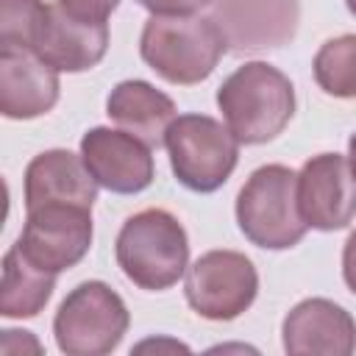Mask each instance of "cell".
<instances>
[{
	"mask_svg": "<svg viewBox=\"0 0 356 356\" xmlns=\"http://www.w3.org/2000/svg\"><path fill=\"white\" fill-rule=\"evenodd\" d=\"M131 325L125 300L106 281L78 284L53 317V337L67 356H106Z\"/></svg>",
	"mask_w": 356,
	"mask_h": 356,
	"instance_id": "5",
	"label": "cell"
},
{
	"mask_svg": "<svg viewBox=\"0 0 356 356\" xmlns=\"http://www.w3.org/2000/svg\"><path fill=\"white\" fill-rule=\"evenodd\" d=\"M342 278L348 289L356 295V231H350L345 248H342Z\"/></svg>",
	"mask_w": 356,
	"mask_h": 356,
	"instance_id": "22",
	"label": "cell"
},
{
	"mask_svg": "<svg viewBox=\"0 0 356 356\" xmlns=\"http://www.w3.org/2000/svg\"><path fill=\"white\" fill-rule=\"evenodd\" d=\"M312 70L325 95L339 100L356 97V33H342L323 42Z\"/></svg>",
	"mask_w": 356,
	"mask_h": 356,
	"instance_id": "18",
	"label": "cell"
},
{
	"mask_svg": "<svg viewBox=\"0 0 356 356\" xmlns=\"http://www.w3.org/2000/svg\"><path fill=\"white\" fill-rule=\"evenodd\" d=\"M142 8L159 17H178V14H195L203 6H211V0H136Z\"/></svg>",
	"mask_w": 356,
	"mask_h": 356,
	"instance_id": "21",
	"label": "cell"
},
{
	"mask_svg": "<svg viewBox=\"0 0 356 356\" xmlns=\"http://www.w3.org/2000/svg\"><path fill=\"white\" fill-rule=\"evenodd\" d=\"M259 292V273L239 250H209L186 267V303L206 320L228 323L248 312Z\"/></svg>",
	"mask_w": 356,
	"mask_h": 356,
	"instance_id": "7",
	"label": "cell"
},
{
	"mask_svg": "<svg viewBox=\"0 0 356 356\" xmlns=\"http://www.w3.org/2000/svg\"><path fill=\"white\" fill-rule=\"evenodd\" d=\"M106 114L122 131L134 134L136 139H142L147 147H156V150L164 145V136L178 117L172 97L139 78L120 81L108 92Z\"/></svg>",
	"mask_w": 356,
	"mask_h": 356,
	"instance_id": "16",
	"label": "cell"
},
{
	"mask_svg": "<svg viewBox=\"0 0 356 356\" xmlns=\"http://www.w3.org/2000/svg\"><path fill=\"white\" fill-rule=\"evenodd\" d=\"M217 106L239 145L275 139L295 114L292 81L267 61H245L217 89Z\"/></svg>",
	"mask_w": 356,
	"mask_h": 356,
	"instance_id": "1",
	"label": "cell"
},
{
	"mask_svg": "<svg viewBox=\"0 0 356 356\" xmlns=\"http://www.w3.org/2000/svg\"><path fill=\"white\" fill-rule=\"evenodd\" d=\"M348 164H350L353 178H356V134H353V136H350V142H348Z\"/></svg>",
	"mask_w": 356,
	"mask_h": 356,
	"instance_id": "23",
	"label": "cell"
},
{
	"mask_svg": "<svg viewBox=\"0 0 356 356\" xmlns=\"http://www.w3.org/2000/svg\"><path fill=\"white\" fill-rule=\"evenodd\" d=\"M281 339L292 356H350L356 350V320L328 298H306L284 317Z\"/></svg>",
	"mask_w": 356,
	"mask_h": 356,
	"instance_id": "13",
	"label": "cell"
},
{
	"mask_svg": "<svg viewBox=\"0 0 356 356\" xmlns=\"http://www.w3.org/2000/svg\"><path fill=\"white\" fill-rule=\"evenodd\" d=\"M345 6H348V11L356 17V0H345Z\"/></svg>",
	"mask_w": 356,
	"mask_h": 356,
	"instance_id": "24",
	"label": "cell"
},
{
	"mask_svg": "<svg viewBox=\"0 0 356 356\" xmlns=\"http://www.w3.org/2000/svg\"><path fill=\"white\" fill-rule=\"evenodd\" d=\"M211 17L234 53L284 47L300 22V0H211Z\"/></svg>",
	"mask_w": 356,
	"mask_h": 356,
	"instance_id": "11",
	"label": "cell"
},
{
	"mask_svg": "<svg viewBox=\"0 0 356 356\" xmlns=\"http://www.w3.org/2000/svg\"><path fill=\"white\" fill-rule=\"evenodd\" d=\"M44 11V0H0V44L31 47Z\"/></svg>",
	"mask_w": 356,
	"mask_h": 356,
	"instance_id": "19",
	"label": "cell"
},
{
	"mask_svg": "<svg viewBox=\"0 0 356 356\" xmlns=\"http://www.w3.org/2000/svg\"><path fill=\"white\" fill-rule=\"evenodd\" d=\"M31 50L58 72H86L108 50V25L70 14L61 3H47Z\"/></svg>",
	"mask_w": 356,
	"mask_h": 356,
	"instance_id": "12",
	"label": "cell"
},
{
	"mask_svg": "<svg viewBox=\"0 0 356 356\" xmlns=\"http://www.w3.org/2000/svg\"><path fill=\"white\" fill-rule=\"evenodd\" d=\"M58 70L31 47L0 44V111L8 120H33L58 103Z\"/></svg>",
	"mask_w": 356,
	"mask_h": 356,
	"instance_id": "14",
	"label": "cell"
},
{
	"mask_svg": "<svg viewBox=\"0 0 356 356\" xmlns=\"http://www.w3.org/2000/svg\"><path fill=\"white\" fill-rule=\"evenodd\" d=\"M81 159L97 186L114 195H136L153 184V147L122 128H89L81 139Z\"/></svg>",
	"mask_w": 356,
	"mask_h": 356,
	"instance_id": "9",
	"label": "cell"
},
{
	"mask_svg": "<svg viewBox=\"0 0 356 356\" xmlns=\"http://www.w3.org/2000/svg\"><path fill=\"white\" fill-rule=\"evenodd\" d=\"M17 245L36 267L58 275L89 253L92 209L75 203H44L28 209Z\"/></svg>",
	"mask_w": 356,
	"mask_h": 356,
	"instance_id": "8",
	"label": "cell"
},
{
	"mask_svg": "<svg viewBox=\"0 0 356 356\" xmlns=\"http://www.w3.org/2000/svg\"><path fill=\"white\" fill-rule=\"evenodd\" d=\"M70 14L92 22H106L108 14L120 6V0H58Z\"/></svg>",
	"mask_w": 356,
	"mask_h": 356,
	"instance_id": "20",
	"label": "cell"
},
{
	"mask_svg": "<svg viewBox=\"0 0 356 356\" xmlns=\"http://www.w3.org/2000/svg\"><path fill=\"white\" fill-rule=\"evenodd\" d=\"M170 167L178 184L192 192H217L239 161V142L209 114H181L164 136Z\"/></svg>",
	"mask_w": 356,
	"mask_h": 356,
	"instance_id": "6",
	"label": "cell"
},
{
	"mask_svg": "<svg viewBox=\"0 0 356 356\" xmlns=\"http://www.w3.org/2000/svg\"><path fill=\"white\" fill-rule=\"evenodd\" d=\"M114 256L128 281L147 292H164L189 267V239L181 220L164 209L131 214L114 242Z\"/></svg>",
	"mask_w": 356,
	"mask_h": 356,
	"instance_id": "3",
	"label": "cell"
},
{
	"mask_svg": "<svg viewBox=\"0 0 356 356\" xmlns=\"http://www.w3.org/2000/svg\"><path fill=\"white\" fill-rule=\"evenodd\" d=\"M53 289H56V273L36 267L14 242L3 256L0 314L11 320L36 317L53 298Z\"/></svg>",
	"mask_w": 356,
	"mask_h": 356,
	"instance_id": "17",
	"label": "cell"
},
{
	"mask_svg": "<svg viewBox=\"0 0 356 356\" xmlns=\"http://www.w3.org/2000/svg\"><path fill=\"white\" fill-rule=\"evenodd\" d=\"M298 209L309 228L339 231L356 217V178L345 156H312L298 172Z\"/></svg>",
	"mask_w": 356,
	"mask_h": 356,
	"instance_id": "10",
	"label": "cell"
},
{
	"mask_svg": "<svg viewBox=\"0 0 356 356\" xmlns=\"http://www.w3.org/2000/svg\"><path fill=\"white\" fill-rule=\"evenodd\" d=\"M97 200V181L86 170L81 153L53 147L31 159L25 167V211L44 203H75L92 209Z\"/></svg>",
	"mask_w": 356,
	"mask_h": 356,
	"instance_id": "15",
	"label": "cell"
},
{
	"mask_svg": "<svg viewBox=\"0 0 356 356\" xmlns=\"http://www.w3.org/2000/svg\"><path fill=\"white\" fill-rule=\"evenodd\" d=\"M236 222L245 239L256 248H295L309 228L298 209V172L286 164H264L253 170L236 195Z\"/></svg>",
	"mask_w": 356,
	"mask_h": 356,
	"instance_id": "4",
	"label": "cell"
},
{
	"mask_svg": "<svg viewBox=\"0 0 356 356\" xmlns=\"http://www.w3.org/2000/svg\"><path fill=\"white\" fill-rule=\"evenodd\" d=\"M228 42L214 22V17L153 14L139 36L142 61L170 83L192 86L206 81L220 64Z\"/></svg>",
	"mask_w": 356,
	"mask_h": 356,
	"instance_id": "2",
	"label": "cell"
}]
</instances>
